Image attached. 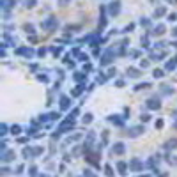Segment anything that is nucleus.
Listing matches in <instances>:
<instances>
[{"mask_svg":"<svg viewBox=\"0 0 177 177\" xmlns=\"http://www.w3.org/2000/svg\"><path fill=\"white\" fill-rule=\"evenodd\" d=\"M41 27H43L44 30H55V28L59 27V20H57L55 16H50L48 20H44L41 23Z\"/></svg>","mask_w":177,"mask_h":177,"instance_id":"1","label":"nucleus"},{"mask_svg":"<svg viewBox=\"0 0 177 177\" xmlns=\"http://www.w3.org/2000/svg\"><path fill=\"white\" fill-rule=\"evenodd\" d=\"M73 129H75V120H73V119H66L59 126L57 131H59V133H69V131H73Z\"/></svg>","mask_w":177,"mask_h":177,"instance_id":"2","label":"nucleus"},{"mask_svg":"<svg viewBox=\"0 0 177 177\" xmlns=\"http://www.w3.org/2000/svg\"><path fill=\"white\" fill-rule=\"evenodd\" d=\"M145 106H147L149 110H159V108H161V99H159V96L149 98L147 101H145Z\"/></svg>","mask_w":177,"mask_h":177,"instance_id":"3","label":"nucleus"},{"mask_svg":"<svg viewBox=\"0 0 177 177\" xmlns=\"http://www.w3.org/2000/svg\"><path fill=\"white\" fill-rule=\"evenodd\" d=\"M143 131H145V128H143V124H140V126H133V128H129L128 131H126V135L129 138H137L140 135H143Z\"/></svg>","mask_w":177,"mask_h":177,"instance_id":"4","label":"nucleus"},{"mask_svg":"<svg viewBox=\"0 0 177 177\" xmlns=\"http://www.w3.org/2000/svg\"><path fill=\"white\" fill-rule=\"evenodd\" d=\"M114 57H115V52H114L112 48H108V50L101 55V62H99V64H101V66H108V64L114 60Z\"/></svg>","mask_w":177,"mask_h":177,"instance_id":"5","label":"nucleus"},{"mask_svg":"<svg viewBox=\"0 0 177 177\" xmlns=\"http://www.w3.org/2000/svg\"><path fill=\"white\" fill-rule=\"evenodd\" d=\"M0 159H2L4 165H5V163H11V161L16 159V152H14L13 149H7V151H4V152L0 154Z\"/></svg>","mask_w":177,"mask_h":177,"instance_id":"6","label":"nucleus"},{"mask_svg":"<svg viewBox=\"0 0 177 177\" xmlns=\"http://www.w3.org/2000/svg\"><path fill=\"white\" fill-rule=\"evenodd\" d=\"M106 11H108V14H110V16H117L119 13H120V2H119V0L110 2V4H108V7H106Z\"/></svg>","mask_w":177,"mask_h":177,"instance_id":"7","label":"nucleus"},{"mask_svg":"<svg viewBox=\"0 0 177 177\" xmlns=\"http://www.w3.org/2000/svg\"><path fill=\"white\" fill-rule=\"evenodd\" d=\"M129 170L131 172H140L142 168H143V163H142V159H138V158H133V159H129Z\"/></svg>","mask_w":177,"mask_h":177,"instance_id":"8","label":"nucleus"},{"mask_svg":"<svg viewBox=\"0 0 177 177\" xmlns=\"http://www.w3.org/2000/svg\"><path fill=\"white\" fill-rule=\"evenodd\" d=\"M16 55H23V57H27V59H32V57L36 55V52H34L30 46H23V48H18V50H16Z\"/></svg>","mask_w":177,"mask_h":177,"instance_id":"9","label":"nucleus"},{"mask_svg":"<svg viewBox=\"0 0 177 177\" xmlns=\"http://www.w3.org/2000/svg\"><path fill=\"white\" fill-rule=\"evenodd\" d=\"M59 106L62 112H66V110H69L71 108V99H69V96H66V94H62L59 98Z\"/></svg>","mask_w":177,"mask_h":177,"instance_id":"10","label":"nucleus"},{"mask_svg":"<svg viewBox=\"0 0 177 177\" xmlns=\"http://www.w3.org/2000/svg\"><path fill=\"white\" fill-rule=\"evenodd\" d=\"M124 152H126V145H124V142H115L114 147H112V154L120 156V154H124Z\"/></svg>","mask_w":177,"mask_h":177,"instance_id":"11","label":"nucleus"},{"mask_svg":"<svg viewBox=\"0 0 177 177\" xmlns=\"http://www.w3.org/2000/svg\"><path fill=\"white\" fill-rule=\"evenodd\" d=\"M126 75H128L129 78H140V76H142V69L129 66V67H126Z\"/></svg>","mask_w":177,"mask_h":177,"instance_id":"12","label":"nucleus"},{"mask_svg":"<svg viewBox=\"0 0 177 177\" xmlns=\"http://www.w3.org/2000/svg\"><path fill=\"white\" fill-rule=\"evenodd\" d=\"M165 32H167V27L163 23H158L156 27L152 28V32H149V34L151 36H156V37H161V36H165Z\"/></svg>","mask_w":177,"mask_h":177,"instance_id":"13","label":"nucleus"},{"mask_svg":"<svg viewBox=\"0 0 177 177\" xmlns=\"http://www.w3.org/2000/svg\"><path fill=\"white\" fill-rule=\"evenodd\" d=\"M128 168H129L128 161H117V174H120L122 177H126L128 176Z\"/></svg>","mask_w":177,"mask_h":177,"instance_id":"14","label":"nucleus"},{"mask_svg":"<svg viewBox=\"0 0 177 177\" xmlns=\"http://www.w3.org/2000/svg\"><path fill=\"white\" fill-rule=\"evenodd\" d=\"M159 94H161V96H172V94H174V87H170V85H161V87H159Z\"/></svg>","mask_w":177,"mask_h":177,"instance_id":"15","label":"nucleus"},{"mask_svg":"<svg viewBox=\"0 0 177 177\" xmlns=\"http://www.w3.org/2000/svg\"><path fill=\"white\" fill-rule=\"evenodd\" d=\"M108 120H110L112 124H115V126H124V120H126V119L120 117V115H110Z\"/></svg>","mask_w":177,"mask_h":177,"instance_id":"16","label":"nucleus"},{"mask_svg":"<svg viewBox=\"0 0 177 177\" xmlns=\"http://www.w3.org/2000/svg\"><path fill=\"white\" fill-rule=\"evenodd\" d=\"M177 149V138H170L165 142V151H174Z\"/></svg>","mask_w":177,"mask_h":177,"instance_id":"17","label":"nucleus"},{"mask_svg":"<svg viewBox=\"0 0 177 177\" xmlns=\"http://www.w3.org/2000/svg\"><path fill=\"white\" fill-rule=\"evenodd\" d=\"M73 80H75V81H78V83H83V81L87 80V75H85V71H76V73L73 75Z\"/></svg>","mask_w":177,"mask_h":177,"instance_id":"18","label":"nucleus"},{"mask_svg":"<svg viewBox=\"0 0 177 177\" xmlns=\"http://www.w3.org/2000/svg\"><path fill=\"white\" fill-rule=\"evenodd\" d=\"M83 89H85V85H83V83H78V85L71 90V98H78L80 94L83 92Z\"/></svg>","mask_w":177,"mask_h":177,"instance_id":"19","label":"nucleus"},{"mask_svg":"<svg viewBox=\"0 0 177 177\" xmlns=\"http://www.w3.org/2000/svg\"><path fill=\"white\" fill-rule=\"evenodd\" d=\"M167 14V7L165 5H159L154 9V18H161V16H165Z\"/></svg>","mask_w":177,"mask_h":177,"instance_id":"20","label":"nucleus"},{"mask_svg":"<svg viewBox=\"0 0 177 177\" xmlns=\"http://www.w3.org/2000/svg\"><path fill=\"white\" fill-rule=\"evenodd\" d=\"M151 87H152L151 81H142V83L135 85V90H147V89H151Z\"/></svg>","mask_w":177,"mask_h":177,"instance_id":"21","label":"nucleus"},{"mask_svg":"<svg viewBox=\"0 0 177 177\" xmlns=\"http://www.w3.org/2000/svg\"><path fill=\"white\" fill-rule=\"evenodd\" d=\"M176 67H177V62L174 59H170V60L165 62V71H174Z\"/></svg>","mask_w":177,"mask_h":177,"instance_id":"22","label":"nucleus"},{"mask_svg":"<svg viewBox=\"0 0 177 177\" xmlns=\"http://www.w3.org/2000/svg\"><path fill=\"white\" fill-rule=\"evenodd\" d=\"M23 30H25L28 36H34V34H36V27H34L32 23H25V25H23Z\"/></svg>","mask_w":177,"mask_h":177,"instance_id":"23","label":"nucleus"},{"mask_svg":"<svg viewBox=\"0 0 177 177\" xmlns=\"http://www.w3.org/2000/svg\"><path fill=\"white\" fill-rule=\"evenodd\" d=\"M21 154H23L25 159H32V158H34V149H30V147H23V152H21Z\"/></svg>","mask_w":177,"mask_h":177,"instance_id":"24","label":"nucleus"},{"mask_svg":"<svg viewBox=\"0 0 177 177\" xmlns=\"http://www.w3.org/2000/svg\"><path fill=\"white\" fill-rule=\"evenodd\" d=\"M92 120H94V115H92L90 112H87L85 115H81V122H83V124H90Z\"/></svg>","mask_w":177,"mask_h":177,"instance_id":"25","label":"nucleus"},{"mask_svg":"<svg viewBox=\"0 0 177 177\" xmlns=\"http://www.w3.org/2000/svg\"><path fill=\"white\" fill-rule=\"evenodd\" d=\"M81 138V133H75L73 137H69L66 142H64V145H69V143H73V142H76V140H80Z\"/></svg>","mask_w":177,"mask_h":177,"instance_id":"26","label":"nucleus"},{"mask_svg":"<svg viewBox=\"0 0 177 177\" xmlns=\"http://www.w3.org/2000/svg\"><path fill=\"white\" fill-rule=\"evenodd\" d=\"M105 176H106V177H114V176H115V172H114L112 165H108V163L105 165Z\"/></svg>","mask_w":177,"mask_h":177,"instance_id":"27","label":"nucleus"},{"mask_svg":"<svg viewBox=\"0 0 177 177\" xmlns=\"http://www.w3.org/2000/svg\"><path fill=\"white\" fill-rule=\"evenodd\" d=\"M149 36L151 34H145L142 39H140V44H142V48H151V44H149Z\"/></svg>","mask_w":177,"mask_h":177,"instance_id":"28","label":"nucleus"},{"mask_svg":"<svg viewBox=\"0 0 177 177\" xmlns=\"http://www.w3.org/2000/svg\"><path fill=\"white\" fill-rule=\"evenodd\" d=\"M20 133H21V126H18V124L11 126V135H13V137H18Z\"/></svg>","mask_w":177,"mask_h":177,"instance_id":"29","label":"nucleus"},{"mask_svg":"<svg viewBox=\"0 0 177 177\" xmlns=\"http://www.w3.org/2000/svg\"><path fill=\"white\" fill-rule=\"evenodd\" d=\"M152 76L156 80H161L165 76V71H163V69H154V71H152Z\"/></svg>","mask_w":177,"mask_h":177,"instance_id":"30","label":"nucleus"},{"mask_svg":"<svg viewBox=\"0 0 177 177\" xmlns=\"http://www.w3.org/2000/svg\"><path fill=\"white\" fill-rule=\"evenodd\" d=\"M167 163H168V165H172V167H177V156H170V154H167Z\"/></svg>","mask_w":177,"mask_h":177,"instance_id":"31","label":"nucleus"},{"mask_svg":"<svg viewBox=\"0 0 177 177\" xmlns=\"http://www.w3.org/2000/svg\"><path fill=\"white\" fill-rule=\"evenodd\" d=\"M28 176L30 177L37 176V167H36V165H30V167H28Z\"/></svg>","mask_w":177,"mask_h":177,"instance_id":"32","label":"nucleus"},{"mask_svg":"<svg viewBox=\"0 0 177 177\" xmlns=\"http://www.w3.org/2000/svg\"><path fill=\"white\" fill-rule=\"evenodd\" d=\"M140 25H142L143 28H149V27H151V20H149V18H140Z\"/></svg>","mask_w":177,"mask_h":177,"instance_id":"33","label":"nucleus"},{"mask_svg":"<svg viewBox=\"0 0 177 177\" xmlns=\"http://www.w3.org/2000/svg\"><path fill=\"white\" fill-rule=\"evenodd\" d=\"M133 30H135V23H129L128 27L122 28V34H128V32H133Z\"/></svg>","mask_w":177,"mask_h":177,"instance_id":"34","label":"nucleus"},{"mask_svg":"<svg viewBox=\"0 0 177 177\" xmlns=\"http://www.w3.org/2000/svg\"><path fill=\"white\" fill-rule=\"evenodd\" d=\"M106 80H108V75H103V73H99V76L96 78V81H98V83H105Z\"/></svg>","mask_w":177,"mask_h":177,"instance_id":"35","label":"nucleus"},{"mask_svg":"<svg viewBox=\"0 0 177 177\" xmlns=\"http://www.w3.org/2000/svg\"><path fill=\"white\" fill-rule=\"evenodd\" d=\"M52 53H53L55 57H59L60 53H62V46H53V48H52Z\"/></svg>","mask_w":177,"mask_h":177,"instance_id":"36","label":"nucleus"},{"mask_svg":"<svg viewBox=\"0 0 177 177\" xmlns=\"http://www.w3.org/2000/svg\"><path fill=\"white\" fill-rule=\"evenodd\" d=\"M78 114H80V110H78V108H73V110L69 112V117H67V119H73V120H75V117H76Z\"/></svg>","mask_w":177,"mask_h":177,"instance_id":"37","label":"nucleus"},{"mask_svg":"<svg viewBox=\"0 0 177 177\" xmlns=\"http://www.w3.org/2000/svg\"><path fill=\"white\" fill-rule=\"evenodd\" d=\"M36 4H37V0H27L25 7H27V9H32V7H36Z\"/></svg>","mask_w":177,"mask_h":177,"instance_id":"38","label":"nucleus"},{"mask_svg":"<svg viewBox=\"0 0 177 177\" xmlns=\"http://www.w3.org/2000/svg\"><path fill=\"white\" fill-rule=\"evenodd\" d=\"M83 177H98V176H96L90 168H87V170H83Z\"/></svg>","mask_w":177,"mask_h":177,"instance_id":"39","label":"nucleus"},{"mask_svg":"<svg viewBox=\"0 0 177 177\" xmlns=\"http://www.w3.org/2000/svg\"><path fill=\"white\" fill-rule=\"evenodd\" d=\"M140 120H142V122H149V120H151V115H149V114H142V115H140Z\"/></svg>","mask_w":177,"mask_h":177,"instance_id":"40","label":"nucleus"},{"mask_svg":"<svg viewBox=\"0 0 177 177\" xmlns=\"http://www.w3.org/2000/svg\"><path fill=\"white\" fill-rule=\"evenodd\" d=\"M78 59H80V62H89V55L87 53H80Z\"/></svg>","mask_w":177,"mask_h":177,"instance_id":"41","label":"nucleus"},{"mask_svg":"<svg viewBox=\"0 0 177 177\" xmlns=\"http://www.w3.org/2000/svg\"><path fill=\"white\" fill-rule=\"evenodd\" d=\"M0 135H2V137L7 135V124H2V126H0Z\"/></svg>","mask_w":177,"mask_h":177,"instance_id":"42","label":"nucleus"},{"mask_svg":"<svg viewBox=\"0 0 177 177\" xmlns=\"http://www.w3.org/2000/svg\"><path fill=\"white\" fill-rule=\"evenodd\" d=\"M0 174H2V176H9V174H11V170L4 165V167H2V170H0Z\"/></svg>","mask_w":177,"mask_h":177,"instance_id":"43","label":"nucleus"},{"mask_svg":"<svg viewBox=\"0 0 177 177\" xmlns=\"http://www.w3.org/2000/svg\"><path fill=\"white\" fill-rule=\"evenodd\" d=\"M39 154H43V147H34V158H37Z\"/></svg>","mask_w":177,"mask_h":177,"instance_id":"44","label":"nucleus"},{"mask_svg":"<svg viewBox=\"0 0 177 177\" xmlns=\"http://www.w3.org/2000/svg\"><path fill=\"white\" fill-rule=\"evenodd\" d=\"M37 80L43 81V83H48V76H46V75H37Z\"/></svg>","mask_w":177,"mask_h":177,"instance_id":"45","label":"nucleus"},{"mask_svg":"<svg viewBox=\"0 0 177 177\" xmlns=\"http://www.w3.org/2000/svg\"><path fill=\"white\" fill-rule=\"evenodd\" d=\"M115 75H117V69H115V67L108 69V78H112V76H115Z\"/></svg>","mask_w":177,"mask_h":177,"instance_id":"46","label":"nucleus"},{"mask_svg":"<svg viewBox=\"0 0 177 177\" xmlns=\"http://www.w3.org/2000/svg\"><path fill=\"white\" fill-rule=\"evenodd\" d=\"M140 55H142V52H138V50H133V52H131V57H133V59H138Z\"/></svg>","mask_w":177,"mask_h":177,"instance_id":"47","label":"nucleus"},{"mask_svg":"<svg viewBox=\"0 0 177 177\" xmlns=\"http://www.w3.org/2000/svg\"><path fill=\"white\" fill-rule=\"evenodd\" d=\"M23 170H25V165H18L14 172H16V174H23Z\"/></svg>","mask_w":177,"mask_h":177,"instance_id":"48","label":"nucleus"},{"mask_svg":"<svg viewBox=\"0 0 177 177\" xmlns=\"http://www.w3.org/2000/svg\"><path fill=\"white\" fill-rule=\"evenodd\" d=\"M145 67H149V60H142L140 62V69H145Z\"/></svg>","mask_w":177,"mask_h":177,"instance_id":"49","label":"nucleus"},{"mask_svg":"<svg viewBox=\"0 0 177 177\" xmlns=\"http://www.w3.org/2000/svg\"><path fill=\"white\" fill-rule=\"evenodd\" d=\"M90 69H92V66H90V62H85V64H83V71L87 73V71H90Z\"/></svg>","mask_w":177,"mask_h":177,"instance_id":"50","label":"nucleus"},{"mask_svg":"<svg viewBox=\"0 0 177 177\" xmlns=\"http://www.w3.org/2000/svg\"><path fill=\"white\" fill-rule=\"evenodd\" d=\"M154 126H156L158 129H161V128H163V119H158V120H156V124H154Z\"/></svg>","mask_w":177,"mask_h":177,"instance_id":"51","label":"nucleus"},{"mask_svg":"<svg viewBox=\"0 0 177 177\" xmlns=\"http://www.w3.org/2000/svg\"><path fill=\"white\" fill-rule=\"evenodd\" d=\"M37 55H39V57H44V55H46V48H39V50H37Z\"/></svg>","mask_w":177,"mask_h":177,"instance_id":"52","label":"nucleus"},{"mask_svg":"<svg viewBox=\"0 0 177 177\" xmlns=\"http://www.w3.org/2000/svg\"><path fill=\"white\" fill-rule=\"evenodd\" d=\"M167 20H168V21H177V14H168V16H167Z\"/></svg>","mask_w":177,"mask_h":177,"instance_id":"53","label":"nucleus"},{"mask_svg":"<svg viewBox=\"0 0 177 177\" xmlns=\"http://www.w3.org/2000/svg\"><path fill=\"white\" fill-rule=\"evenodd\" d=\"M165 46H167L165 43H156V44H154V48H158V50H161V48H165Z\"/></svg>","mask_w":177,"mask_h":177,"instance_id":"54","label":"nucleus"},{"mask_svg":"<svg viewBox=\"0 0 177 177\" xmlns=\"http://www.w3.org/2000/svg\"><path fill=\"white\" fill-rule=\"evenodd\" d=\"M92 55H94V57H99V55H101V50H99V48H94V52H92Z\"/></svg>","mask_w":177,"mask_h":177,"instance_id":"55","label":"nucleus"},{"mask_svg":"<svg viewBox=\"0 0 177 177\" xmlns=\"http://www.w3.org/2000/svg\"><path fill=\"white\" fill-rule=\"evenodd\" d=\"M28 41H30V43H37V36H36V34H34V36H30Z\"/></svg>","mask_w":177,"mask_h":177,"instance_id":"56","label":"nucleus"},{"mask_svg":"<svg viewBox=\"0 0 177 177\" xmlns=\"http://www.w3.org/2000/svg\"><path fill=\"white\" fill-rule=\"evenodd\" d=\"M57 2H59L60 5H67V4H69L71 0H57Z\"/></svg>","mask_w":177,"mask_h":177,"instance_id":"57","label":"nucleus"},{"mask_svg":"<svg viewBox=\"0 0 177 177\" xmlns=\"http://www.w3.org/2000/svg\"><path fill=\"white\" fill-rule=\"evenodd\" d=\"M115 85H117V87H124V80H117Z\"/></svg>","mask_w":177,"mask_h":177,"instance_id":"58","label":"nucleus"},{"mask_svg":"<svg viewBox=\"0 0 177 177\" xmlns=\"http://www.w3.org/2000/svg\"><path fill=\"white\" fill-rule=\"evenodd\" d=\"M172 36H174V37H177V27L174 28V30H172Z\"/></svg>","mask_w":177,"mask_h":177,"instance_id":"59","label":"nucleus"},{"mask_svg":"<svg viewBox=\"0 0 177 177\" xmlns=\"http://www.w3.org/2000/svg\"><path fill=\"white\" fill-rule=\"evenodd\" d=\"M167 2H170L172 5H177V0H167Z\"/></svg>","mask_w":177,"mask_h":177,"instance_id":"60","label":"nucleus"},{"mask_svg":"<svg viewBox=\"0 0 177 177\" xmlns=\"http://www.w3.org/2000/svg\"><path fill=\"white\" fill-rule=\"evenodd\" d=\"M170 44H172V46H174V48H177V41H172V43H170Z\"/></svg>","mask_w":177,"mask_h":177,"instance_id":"61","label":"nucleus"},{"mask_svg":"<svg viewBox=\"0 0 177 177\" xmlns=\"http://www.w3.org/2000/svg\"><path fill=\"white\" fill-rule=\"evenodd\" d=\"M137 177H151V174H143V176H137Z\"/></svg>","mask_w":177,"mask_h":177,"instance_id":"62","label":"nucleus"},{"mask_svg":"<svg viewBox=\"0 0 177 177\" xmlns=\"http://www.w3.org/2000/svg\"><path fill=\"white\" fill-rule=\"evenodd\" d=\"M174 60H176V62H177V55H176V57H174Z\"/></svg>","mask_w":177,"mask_h":177,"instance_id":"63","label":"nucleus"}]
</instances>
